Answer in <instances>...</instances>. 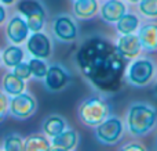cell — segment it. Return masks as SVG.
Instances as JSON below:
<instances>
[{
    "instance_id": "cell-30",
    "label": "cell",
    "mask_w": 157,
    "mask_h": 151,
    "mask_svg": "<svg viewBox=\"0 0 157 151\" xmlns=\"http://www.w3.org/2000/svg\"><path fill=\"white\" fill-rule=\"evenodd\" d=\"M125 2H128V3H131V4H138L141 0H125Z\"/></svg>"
},
{
    "instance_id": "cell-12",
    "label": "cell",
    "mask_w": 157,
    "mask_h": 151,
    "mask_svg": "<svg viewBox=\"0 0 157 151\" xmlns=\"http://www.w3.org/2000/svg\"><path fill=\"white\" fill-rule=\"evenodd\" d=\"M141 27V19L134 13H125L119 21L116 22L117 32L121 35H128V33H136Z\"/></svg>"
},
{
    "instance_id": "cell-11",
    "label": "cell",
    "mask_w": 157,
    "mask_h": 151,
    "mask_svg": "<svg viewBox=\"0 0 157 151\" xmlns=\"http://www.w3.org/2000/svg\"><path fill=\"white\" fill-rule=\"evenodd\" d=\"M54 29L57 36L59 39H62V40H73L77 35L76 25L69 17H59L55 21Z\"/></svg>"
},
{
    "instance_id": "cell-5",
    "label": "cell",
    "mask_w": 157,
    "mask_h": 151,
    "mask_svg": "<svg viewBox=\"0 0 157 151\" xmlns=\"http://www.w3.org/2000/svg\"><path fill=\"white\" fill-rule=\"evenodd\" d=\"M124 135V124L119 116H108L95 129V136L103 144H116Z\"/></svg>"
},
{
    "instance_id": "cell-16",
    "label": "cell",
    "mask_w": 157,
    "mask_h": 151,
    "mask_svg": "<svg viewBox=\"0 0 157 151\" xmlns=\"http://www.w3.org/2000/svg\"><path fill=\"white\" fill-rule=\"evenodd\" d=\"M73 8L78 18L88 19L97 14L98 3H97V0H76Z\"/></svg>"
},
{
    "instance_id": "cell-18",
    "label": "cell",
    "mask_w": 157,
    "mask_h": 151,
    "mask_svg": "<svg viewBox=\"0 0 157 151\" xmlns=\"http://www.w3.org/2000/svg\"><path fill=\"white\" fill-rule=\"evenodd\" d=\"M65 121H63L61 116H50L46 122H44V132L48 136H58L59 133H62L65 130Z\"/></svg>"
},
{
    "instance_id": "cell-29",
    "label": "cell",
    "mask_w": 157,
    "mask_h": 151,
    "mask_svg": "<svg viewBox=\"0 0 157 151\" xmlns=\"http://www.w3.org/2000/svg\"><path fill=\"white\" fill-rule=\"evenodd\" d=\"M4 18H6V11H4V8L0 6V24L4 21Z\"/></svg>"
},
{
    "instance_id": "cell-26",
    "label": "cell",
    "mask_w": 157,
    "mask_h": 151,
    "mask_svg": "<svg viewBox=\"0 0 157 151\" xmlns=\"http://www.w3.org/2000/svg\"><path fill=\"white\" fill-rule=\"evenodd\" d=\"M14 74L17 76H19L21 79H26V78L30 76V67L29 64H24V63H19L15 65V69H14Z\"/></svg>"
},
{
    "instance_id": "cell-25",
    "label": "cell",
    "mask_w": 157,
    "mask_h": 151,
    "mask_svg": "<svg viewBox=\"0 0 157 151\" xmlns=\"http://www.w3.org/2000/svg\"><path fill=\"white\" fill-rule=\"evenodd\" d=\"M22 147H24L22 146V140H21V137H18V136L11 135V136H8V137L6 139V143H4V149L6 150L18 151V150H22Z\"/></svg>"
},
{
    "instance_id": "cell-14",
    "label": "cell",
    "mask_w": 157,
    "mask_h": 151,
    "mask_svg": "<svg viewBox=\"0 0 157 151\" xmlns=\"http://www.w3.org/2000/svg\"><path fill=\"white\" fill-rule=\"evenodd\" d=\"M46 83L51 90H59L68 83V74L59 67H51L46 74Z\"/></svg>"
},
{
    "instance_id": "cell-19",
    "label": "cell",
    "mask_w": 157,
    "mask_h": 151,
    "mask_svg": "<svg viewBox=\"0 0 157 151\" xmlns=\"http://www.w3.org/2000/svg\"><path fill=\"white\" fill-rule=\"evenodd\" d=\"M22 58H24V53L19 47L11 46L8 49H6L4 54H3V60H4L6 65L8 67H15L17 64L22 63Z\"/></svg>"
},
{
    "instance_id": "cell-8",
    "label": "cell",
    "mask_w": 157,
    "mask_h": 151,
    "mask_svg": "<svg viewBox=\"0 0 157 151\" xmlns=\"http://www.w3.org/2000/svg\"><path fill=\"white\" fill-rule=\"evenodd\" d=\"M127 13V4L123 0H106L101 7V17L109 24H116Z\"/></svg>"
},
{
    "instance_id": "cell-20",
    "label": "cell",
    "mask_w": 157,
    "mask_h": 151,
    "mask_svg": "<svg viewBox=\"0 0 157 151\" xmlns=\"http://www.w3.org/2000/svg\"><path fill=\"white\" fill-rule=\"evenodd\" d=\"M138 10L142 17L147 19L157 18V0H141L138 3Z\"/></svg>"
},
{
    "instance_id": "cell-24",
    "label": "cell",
    "mask_w": 157,
    "mask_h": 151,
    "mask_svg": "<svg viewBox=\"0 0 157 151\" xmlns=\"http://www.w3.org/2000/svg\"><path fill=\"white\" fill-rule=\"evenodd\" d=\"M26 24L30 31L39 32L44 24V13H37V14H33V15H29Z\"/></svg>"
},
{
    "instance_id": "cell-10",
    "label": "cell",
    "mask_w": 157,
    "mask_h": 151,
    "mask_svg": "<svg viewBox=\"0 0 157 151\" xmlns=\"http://www.w3.org/2000/svg\"><path fill=\"white\" fill-rule=\"evenodd\" d=\"M28 49L33 55L39 58L48 57L50 51H51V43H50L48 38L43 33H35L28 42Z\"/></svg>"
},
{
    "instance_id": "cell-15",
    "label": "cell",
    "mask_w": 157,
    "mask_h": 151,
    "mask_svg": "<svg viewBox=\"0 0 157 151\" xmlns=\"http://www.w3.org/2000/svg\"><path fill=\"white\" fill-rule=\"evenodd\" d=\"M77 143V133L73 130H63L52 140V147L57 150H71Z\"/></svg>"
},
{
    "instance_id": "cell-23",
    "label": "cell",
    "mask_w": 157,
    "mask_h": 151,
    "mask_svg": "<svg viewBox=\"0 0 157 151\" xmlns=\"http://www.w3.org/2000/svg\"><path fill=\"white\" fill-rule=\"evenodd\" d=\"M29 67H30V72H32V75H35V76H37V78L46 76L47 67H46V64H44L43 61L39 60V57L30 60L29 61Z\"/></svg>"
},
{
    "instance_id": "cell-1",
    "label": "cell",
    "mask_w": 157,
    "mask_h": 151,
    "mask_svg": "<svg viewBox=\"0 0 157 151\" xmlns=\"http://www.w3.org/2000/svg\"><path fill=\"white\" fill-rule=\"evenodd\" d=\"M81 74L94 88L114 93L123 86L127 63L116 44L103 38H91L81 44L76 55Z\"/></svg>"
},
{
    "instance_id": "cell-31",
    "label": "cell",
    "mask_w": 157,
    "mask_h": 151,
    "mask_svg": "<svg viewBox=\"0 0 157 151\" xmlns=\"http://www.w3.org/2000/svg\"><path fill=\"white\" fill-rule=\"evenodd\" d=\"M2 2H3V3H7V4H8V3H13L14 0H2Z\"/></svg>"
},
{
    "instance_id": "cell-13",
    "label": "cell",
    "mask_w": 157,
    "mask_h": 151,
    "mask_svg": "<svg viewBox=\"0 0 157 151\" xmlns=\"http://www.w3.org/2000/svg\"><path fill=\"white\" fill-rule=\"evenodd\" d=\"M28 29H29V27H28L26 22H25L24 19H21L19 17H15V18H13L10 21V24H8L7 33L13 42L21 43V42H24L25 39H26Z\"/></svg>"
},
{
    "instance_id": "cell-17",
    "label": "cell",
    "mask_w": 157,
    "mask_h": 151,
    "mask_svg": "<svg viewBox=\"0 0 157 151\" xmlns=\"http://www.w3.org/2000/svg\"><path fill=\"white\" fill-rule=\"evenodd\" d=\"M3 85H4V89L7 93L10 94H21L25 89V83L22 82V79L19 76H17L15 74H8L4 76V80H3Z\"/></svg>"
},
{
    "instance_id": "cell-2",
    "label": "cell",
    "mask_w": 157,
    "mask_h": 151,
    "mask_svg": "<svg viewBox=\"0 0 157 151\" xmlns=\"http://www.w3.org/2000/svg\"><path fill=\"white\" fill-rule=\"evenodd\" d=\"M127 130L134 137H144L157 128V108L145 101L130 104L125 115Z\"/></svg>"
},
{
    "instance_id": "cell-27",
    "label": "cell",
    "mask_w": 157,
    "mask_h": 151,
    "mask_svg": "<svg viewBox=\"0 0 157 151\" xmlns=\"http://www.w3.org/2000/svg\"><path fill=\"white\" fill-rule=\"evenodd\" d=\"M7 99L3 93H0V121H3V118L7 114Z\"/></svg>"
},
{
    "instance_id": "cell-22",
    "label": "cell",
    "mask_w": 157,
    "mask_h": 151,
    "mask_svg": "<svg viewBox=\"0 0 157 151\" xmlns=\"http://www.w3.org/2000/svg\"><path fill=\"white\" fill-rule=\"evenodd\" d=\"M26 151H39V150H50V144L41 136H30L25 143Z\"/></svg>"
},
{
    "instance_id": "cell-6",
    "label": "cell",
    "mask_w": 157,
    "mask_h": 151,
    "mask_svg": "<svg viewBox=\"0 0 157 151\" xmlns=\"http://www.w3.org/2000/svg\"><path fill=\"white\" fill-rule=\"evenodd\" d=\"M116 47L125 60H134V58L139 57L142 54V51H144L141 40H139L136 33L121 35L117 39Z\"/></svg>"
},
{
    "instance_id": "cell-32",
    "label": "cell",
    "mask_w": 157,
    "mask_h": 151,
    "mask_svg": "<svg viewBox=\"0 0 157 151\" xmlns=\"http://www.w3.org/2000/svg\"><path fill=\"white\" fill-rule=\"evenodd\" d=\"M155 93L157 94V80H156V85H155Z\"/></svg>"
},
{
    "instance_id": "cell-3",
    "label": "cell",
    "mask_w": 157,
    "mask_h": 151,
    "mask_svg": "<svg viewBox=\"0 0 157 151\" xmlns=\"http://www.w3.org/2000/svg\"><path fill=\"white\" fill-rule=\"evenodd\" d=\"M157 75L156 63L149 57H136L131 60L125 69V80L134 88H146Z\"/></svg>"
},
{
    "instance_id": "cell-21",
    "label": "cell",
    "mask_w": 157,
    "mask_h": 151,
    "mask_svg": "<svg viewBox=\"0 0 157 151\" xmlns=\"http://www.w3.org/2000/svg\"><path fill=\"white\" fill-rule=\"evenodd\" d=\"M18 10L26 17L37 14V13H43L41 6L36 0H21L18 4Z\"/></svg>"
},
{
    "instance_id": "cell-7",
    "label": "cell",
    "mask_w": 157,
    "mask_h": 151,
    "mask_svg": "<svg viewBox=\"0 0 157 151\" xmlns=\"http://www.w3.org/2000/svg\"><path fill=\"white\" fill-rule=\"evenodd\" d=\"M138 38L141 40L142 49L146 53L157 51V22H145L138 29Z\"/></svg>"
},
{
    "instance_id": "cell-9",
    "label": "cell",
    "mask_w": 157,
    "mask_h": 151,
    "mask_svg": "<svg viewBox=\"0 0 157 151\" xmlns=\"http://www.w3.org/2000/svg\"><path fill=\"white\" fill-rule=\"evenodd\" d=\"M35 100L28 94H17L11 101V114L17 118H26L35 111Z\"/></svg>"
},
{
    "instance_id": "cell-4",
    "label": "cell",
    "mask_w": 157,
    "mask_h": 151,
    "mask_svg": "<svg viewBox=\"0 0 157 151\" xmlns=\"http://www.w3.org/2000/svg\"><path fill=\"white\" fill-rule=\"evenodd\" d=\"M110 114V107L101 97L87 99L80 107V118L88 126H98Z\"/></svg>"
},
{
    "instance_id": "cell-28",
    "label": "cell",
    "mask_w": 157,
    "mask_h": 151,
    "mask_svg": "<svg viewBox=\"0 0 157 151\" xmlns=\"http://www.w3.org/2000/svg\"><path fill=\"white\" fill-rule=\"evenodd\" d=\"M123 150H141V151H144V150H146V147H145L144 144L138 143V141H132V143H128V144H125V146H123Z\"/></svg>"
}]
</instances>
